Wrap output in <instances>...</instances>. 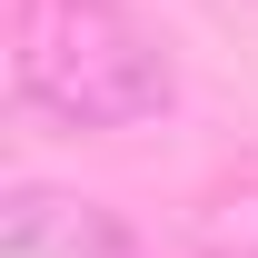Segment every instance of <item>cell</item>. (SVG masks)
Instances as JSON below:
<instances>
[{
    "label": "cell",
    "instance_id": "7a4b0ae2",
    "mask_svg": "<svg viewBox=\"0 0 258 258\" xmlns=\"http://www.w3.org/2000/svg\"><path fill=\"white\" fill-rule=\"evenodd\" d=\"M0 258H139V238L119 228V209H99L80 189H20L0 199Z\"/></svg>",
    "mask_w": 258,
    "mask_h": 258
},
{
    "label": "cell",
    "instance_id": "6da1fadb",
    "mask_svg": "<svg viewBox=\"0 0 258 258\" xmlns=\"http://www.w3.org/2000/svg\"><path fill=\"white\" fill-rule=\"evenodd\" d=\"M10 70H20V99L60 129H139L179 99L169 50L119 0H30Z\"/></svg>",
    "mask_w": 258,
    "mask_h": 258
},
{
    "label": "cell",
    "instance_id": "3957f363",
    "mask_svg": "<svg viewBox=\"0 0 258 258\" xmlns=\"http://www.w3.org/2000/svg\"><path fill=\"white\" fill-rule=\"evenodd\" d=\"M199 248H209V258H258V199H228Z\"/></svg>",
    "mask_w": 258,
    "mask_h": 258
}]
</instances>
